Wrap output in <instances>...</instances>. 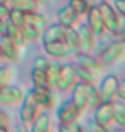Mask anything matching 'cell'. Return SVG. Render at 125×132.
<instances>
[{
    "label": "cell",
    "mask_w": 125,
    "mask_h": 132,
    "mask_svg": "<svg viewBox=\"0 0 125 132\" xmlns=\"http://www.w3.org/2000/svg\"><path fill=\"white\" fill-rule=\"evenodd\" d=\"M98 9L101 12L103 24L107 32L112 33L114 36H118L123 39L124 37V17H120L116 14V11L113 9L111 3H99Z\"/></svg>",
    "instance_id": "1"
},
{
    "label": "cell",
    "mask_w": 125,
    "mask_h": 132,
    "mask_svg": "<svg viewBox=\"0 0 125 132\" xmlns=\"http://www.w3.org/2000/svg\"><path fill=\"white\" fill-rule=\"evenodd\" d=\"M125 56V42L124 39H118L108 44L99 54V61L103 66H111L119 62Z\"/></svg>",
    "instance_id": "2"
},
{
    "label": "cell",
    "mask_w": 125,
    "mask_h": 132,
    "mask_svg": "<svg viewBox=\"0 0 125 132\" xmlns=\"http://www.w3.org/2000/svg\"><path fill=\"white\" fill-rule=\"evenodd\" d=\"M38 113H39V106L38 104L36 103V99L33 97L32 89H29L27 93L24 94V98L21 100V108L19 110L20 121L25 126H29Z\"/></svg>",
    "instance_id": "3"
},
{
    "label": "cell",
    "mask_w": 125,
    "mask_h": 132,
    "mask_svg": "<svg viewBox=\"0 0 125 132\" xmlns=\"http://www.w3.org/2000/svg\"><path fill=\"white\" fill-rule=\"evenodd\" d=\"M119 83H120V80L114 73H108L102 78L99 86H97L102 102H112L113 99H115Z\"/></svg>",
    "instance_id": "4"
},
{
    "label": "cell",
    "mask_w": 125,
    "mask_h": 132,
    "mask_svg": "<svg viewBox=\"0 0 125 132\" xmlns=\"http://www.w3.org/2000/svg\"><path fill=\"white\" fill-rule=\"evenodd\" d=\"M86 24L87 27L91 29V32L95 34L96 38H102L106 34V28L103 24V20H102L101 12L98 9V5H91L90 9L86 14Z\"/></svg>",
    "instance_id": "5"
},
{
    "label": "cell",
    "mask_w": 125,
    "mask_h": 132,
    "mask_svg": "<svg viewBox=\"0 0 125 132\" xmlns=\"http://www.w3.org/2000/svg\"><path fill=\"white\" fill-rule=\"evenodd\" d=\"M82 111L77 108L71 100L62 102L59 108L57 109V118L59 120V123H72L77 122L79 119L81 118Z\"/></svg>",
    "instance_id": "6"
},
{
    "label": "cell",
    "mask_w": 125,
    "mask_h": 132,
    "mask_svg": "<svg viewBox=\"0 0 125 132\" xmlns=\"http://www.w3.org/2000/svg\"><path fill=\"white\" fill-rule=\"evenodd\" d=\"M76 82H77V77H76L75 66L71 65V64L61 65L55 88L59 89L60 92H69V90H71V88L75 86Z\"/></svg>",
    "instance_id": "7"
},
{
    "label": "cell",
    "mask_w": 125,
    "mask_h": 132,
    "mask_svg": "<svg viewBox=\"0 0 125 132\" xmlns=\"http://www.w3.org/2000/svg\"><path fill=\"white\" fill-rule=\"evenodd\" d=\"M77 36H79V44H80V53L92 54L96 48V37L91 32V29L87 27L86 23L80 24L76 27Z\"/></svg>",
    "instance_id": "8"
},
{
    "label": "cell",
    "mask_w": 125,
    "mask_h": 132,
    "mask_svg": "<svg viewBox=\"0 0 125 132\" xmlns=\"http://www.w3.org/2000/svg\"><path fill=\"white\" fill-rule=\"evenodd\" d=\"M95 122L111 127L113 125V104L112 102H102L99 105L93 108V119Z\"/></svg>",
    "instance_id": "9"
},
{
    "label": "cell",
    "mask_w": 125,
    "mask_h": 132,
    "mask_svg": "<svg viewBox=\"0 0 125 132\" xmlns=\"http://www.w3.org/2000/svg\"><path fill=\"white\" fill-rule=\"evenodd\" d=\"M33 97L36 99V103L38 104L39 108L43 109H52L55 105V95H54L53 88L49 86L45 87H33L32 88Z\"/></svg>",
    "instance_id": "10"
},
{
    "label": "cell",
    "mask_w": 125,
    "mask_h": 132,
    "mask_svg": "<svg viewBox=\"0 0 125 132\" xmlns=\"http://www.w3.org/2000/svg\"><path fill=\"white\" fill-rule=\"evenodd\" d=\"M25 92L19 86L9 85L0 89V104L3 105H16L21 103Z\"/></svg>",
    "instance_id": "11"
},
{
    "label": "cell",
    "mask_w": 125,
    "mask_h": 132,
    "mask_svg": "<svg viewBox=\"0 0 125 132\" xmlns=\"http://www.w3.org/2000/svg\"><path fill=\"white\" fill-rule=\"evenodd\" d=\"M43 50L48 56L53 57V59H57V60H59V59H66V57L72 55L71 52L69 50L67 45L64 43V40L44 43Z\"/></svg>",
    "instance_id": "12"
},
{
    "label": "cell",
    "mask_w": 125,
    "mask_h": 132,
    "mask_svg": "<svg viewBox=\"0 0 125 132\" xmlns=\"http://www.w3.org/2000/svg\"><path fill=\"white\" fill-rule=\"evenodd\" d=\"M71 100L82 113L88 108L87 103V85L77 81L75 86L71 88Z\"/></svg>",
    "instance_id": "13"
},
{
    "label": "cell",
    "mask_w": 125,
    "mask_h": 132,
    "mask_svg": "<svg viewBox=\"0 0 125 132\" xmlns=\"http://www.w3.org/2000/svg\"><path fill=\"white\" fill-rule=\"evenodd\" d=\"M80 19L81 17L72 10V7L69 4L61 6L57 12L58 23L61 24L62 27H75L79 23Z\"/></svg>",
    "instance_id": "14"
},
{
    "label": "cell",
    "mask_w": 125,
    "mask_h": 132,
    "mask_svg": "<svg viewBox=\"0 0 125 132\" xmlns=\"http://www.w3.org/2000/svg\"><path fill=\"white\" fill-rule=\"evenodd\" d=\"M0 47H1L4 59H6V60H9L11 62H17L20 60V56H21L20 48L14 42H11L10 38L6 34L0 36Z\"/></svg>",
    "instance_id": "15"
},
{
    "label": "cell",
    "mask_w": 125,
    "mask_h": 132,
    "mask_svg": "<svg viewBox=\"0 0 125 132\" xmlns=\"http://www.w3.org/2000/svg\"><path fill=\"white\" fill-rule=\"evenodd\" d=\"M75 56H76V65L82 66V67H85V69L92 71L95 73L101 72L102 69H103V65L99 61V59L93 56L92 54L77 53V54H75Z\"/></svg>",
    "instance_id": "16"
},
{
    "label": "cell",
    "mask_w": 125,
    "mask_h": 132,
    "mask_svg": "<svg viewBox=\"0 0 125 132\" xmlns=\"http://www.w3.org/2000/svg\"><path fill=\"white\" fill-rule=\"evenodd\" d=\"M64 28L61 24L53 23L50 26H47L45 28L41 33V39L42 43H50V42H57V40H62L64 37Z\"/></svg>",
    "instance_id": "17"
},
{
    "label": "cell",
    "mask_w": 125,
    "mask_h": 132,
    "mask_svg": "<svg viewBox=\"0 0 125 132\" xmlns=\"http://www.w3.org/2000/svg\"><path fill=\"white\" fill-rule=\"evenodd\" d=\"M62 40L67 45L72 55L80 53V44H79V36H77L76 27H65Z\"/></svg>",
    "instance_id": "18"
},
{
    "label": "cell",
    "mask_w": 125,
    "mask_h": 132,
    "mask_svg": "<svg viewBox=\"0 0 125 132\" xmlns=\"http://www.w3.org/2000/svg\"><path fill=\"white\" fill-rule=\"evenodd\" d=\"M50 116L47 113H38L29 125V132H50Z\"/></svg>",
    "instance_id": "19"
},
{
    "label": "cell",
    "mask_w": 125,
    "mask_h": 132,
    "mask_svg": "<svg viewBox=\"0 0 125 132\" xmlns=\"http://www.w3.org/2000/svg\"><path fill=\"white\" fill-rule=\"evenodd\" d=\"M25 26H31L34 27L38 31H43L48 26V21L45 19V16L42 15L39 11H33V12H27L25 14Z\"/></svg>",
    "instance_id": "20"
},
{
    "label": "cell",
    "mask_w": 125,
    "mask_h": 132,
    "mask_svg": "<svg viewBox=\"0 0 125 132\" xmlns=\"http://www.w3.org/2000/svg\"><path fill=\"white\" fill-rule=\"evenodd\" d=\"M113 122L118 127L125 128V102L120 99H113Z\"/></svg>",
    "instance_id": "21"
},
{
    "label": "cell",
    "mask_w": 125,
    "mask_h": 132,
    "mask_svg": "<svg viewBox=\"0 0 125 132\" xmlns=\"http://www.w3.org/2000/svg\"><path fill=\"white\" fill-rule=\"evenodd\" d=\"M5 34H6V36L10 38V40L14 42L20 49L24 48L25 45L27 44V40H26V38H25V36H24V31H22V28L16 27V26L9 23V22H7V26H6Z\"/></svg>",
    "instance_id": "22"
},
{
    "label": "cell",
    "mask_w": 125,
    "mask_h": 132,
    "mask_svg": "<svg viewBox=\"0 0 125 132\" xmlns=\"http://www.w3.org/2000/svg\"><path fill=\"white\" fill-rule=\"evenodd\" d=\"M39 6L41 5L36 0H12L11 4H10L11 9H16L19 11H22L24 14L38 11Z\"/></svg>",
    "instance_id": "23"
},
{
    "label": "cell",
    "mask_w": 125,
    "mask_h": 132,
    "mask_svg": "<svg viewBox=\"0 0 125 132\" xmlns=\"http://www.w3.org/2000/svg\"><path fill=\"white\" fill-rule=\"evenodd\" d=\"M60 69H61V64L58 61H50L48 67L45 70L47 73V81H48V86L50 88H55L57 82H58V77L60 73Z\"/></svg>",
    "instance_id": "24"
},
{
    "label": "cell",
    "mask_w": 125,
    "mask_h": 132,
    "mask_svg": "<svg viewBox=\"0 0 125 132\" xmlns=\"http://www.w3.org/2000/svg\"><path fill=\"white\" fill-rule=\"evenodd\" d=\"M87 103H88V108H96L97 105L102 103L101 94L98 92V88L95 83H88L87 85Z\"/></svg>",
    "instance_id": "25"
},
{
    "label": "cell",
    "mask_w": 125,
    "mask_h": 132,
    "mask_svg": "<svg viewBox=\"0 0 125 132\" xmlns=\"http://www.w3.org/2000/svg\"><path fill=\"white\" fill-rule=\"evenodd\" d=\"M75 71H76V77H77V81H80L82 83H95L96 81V75L95 72L92 71L87 70L85 67L82 66H79V65H75Z\"/></svg>",
    "instance_id": "26"
},
{
    "label": "cell",
    "mask_w": 125,
    "mask_h": 132,
    "mask_svg": "<svg viewBox=\"0 0 125 132\" xmlns=\"http://www.w3.org/2000/svg\"><path fill=\"white\" fill-rule=\"evenodd\" d=\"M14 80V70L10 65L3 64L0 65V89L11 85Z\"/></svg>",
    "instance_id": "27"
},
{
    "label": "cell",
    "mask_w": 125,
    "mask_h": 132,
    "mask_svg": "<svg viewBox=\"0 0 125 132\" xmlns=\"http://www.w3.org/2000/svg\"><path fill=\"white\" fill-rule=\"evenodd\" d=\"M6 21H7L9 23L16 26V27H20V28H22L25 26V23H26V22H25L24 12H22V11H19V10H16V9H11V7H10V10H9Z\"/></svg>",
    "instance_id": "28"
},
{
    "label": "cell",
    "mask_w": 125,
    "mask_h": 132,
    "mask_svg": "<svg viewBox=\"0 0 125 132\" xmlns=\"http://www.w3.org/2000/svg\"><path fill=\"white\" fill-rule=\"evenodd\" d=\"M31 81H32L33 87H45V86H48L47 73H45L44 70L32 69L31 70Z\"/></svg>",
    "instance_id": "29"
},
{
    "label": "cell",
    "mask_w": 125,
    "mask_h": 132,
    "mask_svg": "<svg viewBox=\"0 0 125 132\" xmlns=\"http://www.w3.org/2000/svg\"><path fill=\"white\" fill-rule=\"evenodd\" d=\"M69 5L80 17H85L91 6L88 0H69Z\"/></svg>",
    "instance_id": "30"
},
{
    "label": "cell",
    "mask_w": 125,
    "mask_h": 132,
    "mask_svg": "<svg viewBox=\"0 0 125 132\" xmlns=\"http://www.w3.org/2000/svg\"><path fill=\"white\" fill-rule=\"evenodd\" d=\"M22 31H24V36L27 42H37L38 39H41V33L42 32L38 31L37 28H34V27L24 26Z\"/></svg>",
    "instance_id": "31"
},
{
    "label": "cell",
    "mask_w": 125,
    "mask_h": 132,
    "mask_svg": "<svg viewBox=\"0 0 125 132\" xmlns=\"http://www.w3.org/2000/svg\"><path fill=\"white\" fill-rule=\"evenodd\" d=\"M82 130H83V132H113V130H111L109 127L99 125V123L95 122L93 120L88 121L86 126L82 127Z\"/></svg>",
    "instance_id": "32"
},
{
    "label": "cell",
    "mask_w": 125,
    "mask_h": 132,
    "mask_svg": "<svg viewBox=\"0 0 125 132\" xmlns=\"http://www.w3.org/2000/svg\"><path fill=\"white\" fill-rule=\"evenodd\" d=\"M49 59L44 55H38L33 59L32 61V69H37V70H47V67L49 65Z\"/></svg>",
    "instance_id": "33"
},
{
    "label": "cell",
    "mask_w": 125,
    "mask_h": 132,
    "mask_svg": "<svg viewBox=\"0 0 125 132\" xmlns=\"http://www.w3.org/2000/svg\"><path fill=\"white\" fill-rule=\"evenodd\" d=\"M58 132H83V130H82V126L79 122L59 123Z\"/></svg>",
    "instance_id": "34"
},
{
    "label": "cell",
    "mask_w": 125,
    "mask_h": 132,
    "mask_svg": "<svg viewBox=\"0 0 125 132\" xmlns=\"http://www.w3.org/2000/svg\"><path fill=\"white\" fill-rule=\"evenodd\" d=\"M112 6L120 17L125 16V0H112Z\"/></svg>",
    "instance_id": "35"
},
{
    "label": "cell",
    "mask_w": 125,
    "mask_h": 132,
    "mask_svg": "<svg viewBox=\"0 0 125 132\" xmlns=\"http://www.w3.org/2000/svg\"><path fill=\"white\" fill-rule=\"evenodd\" d=\"M10 118L4 110H0V127H9Z\"/></svg>",
    "instance_id": "36"
},
{
    "label": "cell",
    "mask_w": 125,
    "mask_h": 132,
    "mask_svg": "<svg viewBox=\"0 0 125 132\" xmlns=\"http://www.w3.org/2000/svg\"><path fill=\"white\" fill-rule=\"evenodd\" d=\"M115 98L120 99V100H124L125 102V85H124L123 81H120V83H119V87H118V90H116Z\"/></svg>",
    "instance_id": "37"
},
{
    "label": "cell",
    "mask_w": 125,
    "mask_h": 132,
    "mask_svg": "<svg viewBox=\"0 0 125 132\" xmlns=\"http://www.w3.org/2000/svg\"><path fill=\"white\" fill-rule=\"evenodd\" d=\"M10 6L7 5H0V19H5L7 17V14H9Z\"/></svg>",
    "instance_id": "38"
},
{
    "label": "cell",
    "mask_w": 125,
    "mask_h": 132,
    "mask_svg": "<svg viewBox=\"0 0 125 132\" xmlns=\"http://www.w3.org/2000/svg\"><path fill=\"white\" fill-rule=\"evenodd\" d=\"M6 26H7V21H6L5 19H0V36L5 34Z\"/></svg>",
    "instance_id": "39"
},
{
    "label": "cell",
    "mask_w": 125,
    "mask_h": 132,
    "mask_svg": "<svg viewBox=\"0 0 125 132\" xmlns=\"http://www.w3.org/2000/svg\"><path fill=\"white\" fill-rule=\"evenodd\" d=\"M20 131H21V132H29L28 126H25V125H21V126H20Z\"/></svg>",
    "instance_id": "40"
},
{
    "label": "cell",
    "mask_w": 125,
    "mask_h": 132,
    "mask_svg": "<svg viewBox=\"0 0 125 132\" xmlns=\"http://www.w3.org/2000/svg\"><path fill=\"white\" fill-rule=\"evenodd\" d=\"M11 1L12 0H0V5H7V6H10Z\"/></svg>",
    "instance_id": "41"
},
{
    "label": "cell",
    "mask_w": 125,
    "mask_h": 132,
    "mask_svg": "<svg viewBox=\"0 0 125 132\" xmlns=\"http://www.w3.org/2000/svg\"><path fill=\"white\" fill-rule=\"evenodd\" d=\"M37 3H38L39 5H42V4H47V3H49V0H36Z\"/></svg>",
    "instance_id": "42"
},
{
    "label": "cell",
    "mask_w": 125,
    "mask_h": 132,
    "mask_svg": "<svg viewBox=\"0 0 125 132\" xmlns=\"http://www.w3.org/2000/svg\"><path fill=\"white\" fill-rule=\"evenodd\" d=\"M0 132H10L9 127H0Z\"/></svg>",
    "instance_id": "43"
},
{
    "label": "cell",
    "mask_w": 125,
    "mask_h": 132,
    "mask_svg": "<svg viewBox=\"0 0 125 132\" xmlns=\"http://www.w3.org/2000/svg\"><path fill=\"white\" fill-rule=\"evenodd\" d=\"M113 132H125V131H124V128L118 127V128H116V130H114V131H113Z\"/></svg>",
    "instance_id": "44"
},
{
    "label": "cell",
    "mask_w": 125,
    "mask_h": 132,
    "mask_svg": "<svg viewBox=\"0 0 125 132\" xmlns=\"http://www.w3.org/2000/svg\"><path fill=\"white\" fill-rule=\"evenodd\" d=\"M10 132H21V131H20V126H19V127H15L14 130H10Z\"/></svg>",
    "instance_id": "45"
},
{
    "label": "cell",
    "mask_w": 125,
    "mask_h": 132,
    "mask_svg": "<svg viewBox=\"0 0 125 132\" xmlns=\"http://www.w3.org/2000/svg\"><path fill=\"white\" fill-rule=\"evenodd\" d=\"M4 59V56H3V52H1V47H0V61Z\"/></svg>",
    "instance_id": "46"
},
{
    "label": "cell",
    "mask_w": 125,
    "mask_h": 132,
    "mask_svg": "<svg viewBox=\"0 0 125 132\" xmlns=\"http://www.w3.org/2000/svg\"><path fill=\"white\" fill-rule=\"evenodd\" d=\"M101 3H112V0H101Z\"/></svg>",
    "instance_id": "47"
}]
</instances>
